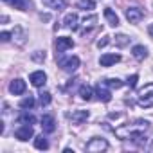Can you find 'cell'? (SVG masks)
I'll use <instances>...</instances> for the list:
<instances>
[{
	"label": "cell",
	"instance_id": "6da1fadb",
	"mask_svg": "<svg viewBox=\"0 0 153 153\" xmlns=\"http://www.w3.org/2000/svg\"><path fill=\"white\" fill-rule=\"evenodd\" d=\"M148 130H149V121L137 119L131 124H124V126L115 128V135L123 140H137V139H142Z\"/></svg>",
	"mask_w": 153,
	"mask_h": 153
},
{
	"label": "cell",
	"instance_id": "7a4b0ae2",
	"mask_svg": "<svg viewBox=\"0 0 153 153\" xmlns=\"http://www.w3.org/2000/svg\"><path fill=\"white\" fill-rule=\"evenodd\" d=\"M137 105L140 108H153V83L144 85L137 94Z\"/></svg>",
	"mask_w": 153,
	"mask_h": 153
},
{
	"label": "cell",
	"instance_id": "3957f363",
	"mask_svg": "<svg viewBox=\"0 0 153 153\" xmlns=\"http://www.w3.org/2000/svg\"><path fill=\"white\" fill-rule=\"evenodd\" d=\"M85 149H87L88 153H101V151H106V149H108V142H106L105 139H101V137H94L92 140L87 142Z\"/></svg>",
	"mask_w": 153,
	"mask_h": 153
},
{
	"label": "cell",
	"instance_id": "277c9868",
	"mask_svg": "<svg viewBox=\"0 0 153 153\" xmlns=\"http://www.w3.org/2000/svg\"><path fill=\"white\" fill-rule=\"evenodd\" d=\"M58 65L65 70V72H74L79 67V58L78 56H67V58H59Z\"/></svg>",
	"mask_w": 153,
	"mask_h": 153
},
{
	"label": "cell",
	"instance_id": "5b68a950",
	"mask_svg": "<svg viewBox=\"0 0 153 153\" xmlns=\"http://www.w3.org/2000/svg\"><path fill=\"white\" fill-rule=\"evenodd\" d=\"M34 135V131H33V124H20L16 130H15V137L18 139V140H29L31 137Z\"/></svg>",
	"mask_w": 153,
	"mask_h": 153
},
{
	"label": "cell",
	"instance_id": "8992f818",
	"mask_svg": "<svg viewBox=\"0 0 153 153\" xmlns=\"http://www.w3.org/2000/svg\"><path fill=\"white\" fill-rule=\"evenodd\" d=\"M96 96L103 101V103H108L112 99V92H110V87L105 83V81H99L97 87H96Z\"/></svg>",
	"mask_w": 153,
	"mask_h": 153
},
{
	"label": "cell",
	"instance_id": "52a82bcc",
	"mask_svg": "<svg viewBox=\"0 0 153 153\" xmlns=\"http://www.w3.org/2000/svg\"><path fill=\"white\" fill-rule=\"evenodd\" d=\"M144 18V11L140 7H128L126 9V20L130 24H139Z\"/></svg>",
	"mask_w": 153,
	"mask_h": 153
},
{
	"label": "cell",
	"instance_id": "ba28073f",
	"mask_svg": "<svg viewBox=\"0 0 153 153\" xmlns=\"http://www.w3.org/2000/svg\"><path fill=\"white\" fill-rule=\"evenodd\" d=\"M29 81H31L33 87L40 88V87H43L45 81H47V74H45L43 70H36V72H33V74L29 76Z\"/></svg>",
	"mask_w": 153,
	"mask_h": 153
},
{
	"label": "cell",
	"instance_id": "9c48e42d",
	"mask_svg": "<svg viewBox=\"0 0 153 153\" xmlns=\"http://www.w3.org/2000/svg\"><path fill=\"white\" fill-rule=\"evenodd\" d=\"M83 25H81V29H79V33L81 34H87V33H90L96 25H97V15H90V16H87L83 22H81Z\"/></svg>",
	"mask_w": 153,
	"mask_h": 153
},
{
	"label": "cell",
	"instance_id": "30bf717a",
	"mask_svg": "<svg viewBox=\"0 0 153 153\" xmlns=\"http://www.w3.org/2000/svg\"><path fill=\"white\" fill-rule=\"evenodd\" d=\"M72 47H74V40H72V38L61 36V38L56 40V51H58L59 54L65 52V51H68V49H72Z\"/></svg>",
	"mask_w": 153,
	"mask_h": 153
},
{
	"label": "cell",
	"instance_id": "8fae6325",
	"mask_svg": "<svg viewBox=\"0 0 153 153\" xmlns=\"http://www.w3.org/2000/svg\"><path fill=\"white\" fill-rule=\"evenodd\" d=\"M68 117H70V121L74 124H81V123H85L90 117V114H88V110H74Z\"/></svg>",
	"mask_w": 153,
	"mask_h": 153
},
{
	"label": "cell",
	"instance_id": "7c38bea8",
	"mask_svg": "<svg viewBox=\"0 0 153 153\" xmlns=\"http://www.w3.org/2000/svg\"><path fill=\"white\" fill-rule=\"evenodd\" d=\"M9 92L11 94H15V96H22L24 92H25V81L24 79H13L11 83H9Z\"/></svg>",
	"mask_w": 153,
	"mask_h": 153
},
{
	"label": "cell",
	"instance_id": "4fadbf2b",
	"mask_svg": "<svg viewBox=\"0 0 153 153\" xmlns=\"http://www.w3.org/2000/svg\"><path fill=\"white\" fill-rule=\"evenodd\" d=\"M42 128H43V133H52L56 130V121L52 115H43L42 117Z\"/></svg>",
	"mask_w": 153,
	"mask_h": 153
},
{
	"label": "cell",
	"instance_id": "5bb4252c",
	"mask_svg": "<svg viewBox=\"0 0 153 153\" xmlns=\"http://www.w3.org/2000/svg\"><path fill=\"white\" fill-rule=\"evenodd\" d=\"M63 25L68 27V29H72V31H78V29H79V25H78V15H76V13H68V15H65V18H63Z\"/></svg>",
	"mask_w": 153,
	"mask_h": 153
},
{
	"label": "cell",
	"instance_id": "9a60e30c",
	"mask_svg": "<svg viewBox=\"0 0 153 153\" xmlns=\"http://www.w3.org/2000/svg\"><path fill=\"white\" fill-rule=\"evenodd\" d=\"M6 4H9L11 7H15V9H20V11H25V9H29V7H33V2L31 0H4Z\"/></svg>",
	"mask_w": 153,
	"mask_h": 153
},
{
	"label": "cell",
	"instance_id": "2e32d148",
	"mask_svg": "<svg viewBox=\"0 0 153 153\" xmlns=\"http://www.w3.org/2000/svg\"><path fill=\"white\" fill-rule=\"evenodd\" d=\"M117 61H121V56H119V54H103V56L99 58L101 67H112V65H115Z\"/></svg>",
	"mask_w": 153,
	"mask_h": 153
},
{
	"label": "cell",
	"instance_id": "e0dca14e",
	"mask_svg": "<svg viewBox=\"0 0 153 153\" xmlns=\"http://www.w3.org/2000/svg\"><path fill=\"white\" fill-rule=\"evenodd\" d=\"M103 15H105V18H106V22L112 25V27H117L119 25V16L112 11V7H105V11H103Z\"/></svg>",
	"mask_w": 153,
	"mask_h": 153
},
{
	"label": "cell",
	"instance_id": "ac0fdd59",
	"mask_svg": "<svg viewBox=\"0 0 153 153\" xmlns=\"http://www.w3.org/2000/svg\"><path fill=\"white\" fill-rule=\"evenodd\" d=\"M43 2V6H47V7H51V9H65V6H67V0H42Z\"/></svg>",
	"mask_w": 153,
	"mask_h": 153
},
{
	"label": "cell",
	"instance_id": "d6986e66",
	"mask_svg": "<svg viewBox=\"0 0 153 153\" xmlns=\"http://www.w3.org/2000/svg\"><path fill=\"white\" fill-rule=\"evenodd\" d=\"M131 54H133L135 59H144V58L148 56V49H146L144 45H135V47L131 49Z\"/></svg>",
	"mask_w": 153,
	"mask_h": 153
},
{
	"label": "cell",
	"instance_id": "ffe728a7",
	"mask_svg": "<svg viewBox=\"0 0 153 153\" xmlns=\"http://www.w3.org/2000/svg\"><path fill=\"white\" fill-rule=\"evenodd\" d=\"M18 123L20 124H34L36 123V117L33 114H29V112H22L18 115Z\"/></svg>",
	"mask_w": 153,
	"mask_h": 153
},
{
	"label": "cell",
	"instance_id": "44dd1931",
	"mask_svg": "<svg viewBox=\"0 0 153 153\" xmlns=\"http://www.w3.org/2000/svg\"><path fill=\"white\" fill-rule=\"evenodd\" d=\"M79 96H81V99L90 101V99H92V96H94L92 87H88V85H81V87H79Z\"/></svg>",
	"mask_w": 153,
	"mask_h": 153
},
{
	"label": "cell",
	"instance_id": "7402d4cb",
	"mask_svg": "<svg viewBox=\"0 0 153 153\" xmlns=\"http://www.w3.org/2000/svg\"><path fill=\"white\" fill-rule=\"evenodd\" d=\"M34 148L36 149H49V140L43 135H40V137L34 139Z\"/></svg>",
	"mask_w": 153,
	"mask_h": 153
},
{
	"label": "cell",
	"instance_id": "603a6c76",
	"mask_svg": "<svg viewBox=\"0 0 153 153\" xmlns=\"http://www.w3.org/2000/svg\"><path fill=\"white\" fill-rule=\"evenodd\" d=\"M78 7H79V9H85V11H90V9L96 7V2H94V0H79V2H78Z\"/></svg>",
	"mask_w": 153,
	"mask_h": 153
},
{
	"label": "cell",
	"instance_id": "cb8c5ba5",
	"mask_svg": "<svg viewBox=\"0 0 153 153\" xmlns=\"http://www.w3.org/2000/svg\"><path fill=\"white\" fill-rule=\"evenodd\" d=\"M110 88H121L123 87V81L121 79H117V78H108V79H103Z\"/></svg>",
	"mask_w": 153,
	"mask_h": 153
},
{
	"label": "cell",
	"instance_id": "d4e9b609",
	"mask_svg": "<svg viewBox=\"0 0 153 153\" xmlns=\"http://www.w3.org/2000/svg\"><path fill=\"white\" fill-rule=\"evenodd\" d=\"M34 97L33 96H27V97H24L22 101H20V108H33L34 106Z\"/></svg>",
	"mask_w": 153,
	"mask_h": 153
},
{
	"label": "cell",
	"instance_id": "484cf974",
	"mask_svg": "<svg viewBox=\"0 0 153 153\" xmlns=\"http://www.w3.org/2000/svg\"><path fill=\"white\" fill-rule=\"evenodd\" d=\"M51 101H52V96H51L49 92H42V94H40V105H42V106H49Z\"/></svg>",
	"mask_w": 153,
	"mask_h": 153
},
{
	"label": "cell",
	"instance_id": "4316f807",
	"mask_svg": "<svg viewBox=\"0 0 153 153\" xmlns=\"http://www.w3.org/2000/svg\"><path fill=\"white\" fill-rule=\"evenodd\" d=\"M130 40H131V38L126 36V34H117V36H115V43H117L119 47H124L126 43H130Z\"/></svg>",
	"mask_w": 153,
	"mask_h": 153
},
{
	"label": "cell",
	"instance_id": "83f0119b",
	"mask_svg": "<svg viewBox=\"0 0 153 153\" xmlns=\"http://www.w3.org/2000/svg\"><path fill=\"white\" fill-rule=\"evenodd\" d=\"M137 81H139V76H137V74H133V76H130V78H128V81H126V83H128V87H130V88H135V87H137Z\"/></svg>",
	"mask_w": 153,
	"mask_h": 153
},
{
	"label": "cell",
	"instance_id": "f1b7e54d",
	"mask_svg": "<svg viewBox=\"0 0 153 153\" xmlns=\"http://www.w3.org/2000/svg\"><path fill=\"white\" fill-rule=\"evenodd\" d=\"M33 59H34V61H43V59H45V52H42V51L33 52Z\"/></svg>",
	"mask_w": 153,
	"mask_h": 153
},
{
	"label": "cell",
	"instance_id": "f546056e",
	"mask_svg": "<svg viewBox=\"0 0 153 153\" xmlns=\"http://www.w3.org/2000/svg\"><path fill=\"white\" fill-rule=\"evenodd\" d=\"M108 42H110V36H103V40H99L97 42V47L101 49V47H106L108 45Z\"/></svg>",
	"mask_w": 153,
	"mask_h": 153
},
{
	"label": "cell",
	"instance_id": "4dcf8cb0",
	"mask_svg": "<svg viewBox=\"0 0 153 153\" xmlns=\"http://www.w3.org/2000/svg\"><path fill=\"white\" fill-rule=\"evenodd\" d=\"M0 40H2V42H9V40H11V34H9V33H6V31H4V33H2V34H0Z\"/></svg>",
	"mask_w": 153,
	"mask_h": 153
},
{
	"label": "cell",
	"instance_id": "1f68e13d",
	"mask_svg": "<svg viewBox=\"0 0 153 153\" xmlns=\"http://www.w3.org/2000/svg\"><path fill=\"white\" fill-rule=\"evenodd\" d=\"M148 33H149V36H151V38H153V24H151V25H149V29H148Z\"/></svg>",
	"mask_w": 153,
	"mask_h": 153
},
{
	"label": "cell",
	"instance_id": "d6a6232c",
	"mask_svg": "<svg viewBox=\"0 0 153 153\" xmlns=\"http://www.w3.org/2000/svg\"><path fill=\"white\" fill-rule=\"evenodd\" d=\"M151 149H153V144H151Z\"/></svg>",
	"mask_w": 153,
	"mask_h": 153
}]
</instances>
